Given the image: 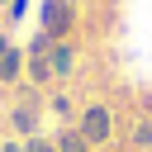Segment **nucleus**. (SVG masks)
Wrapping results in <instances>:
<instances>
[{
  "label": "nucleus",
  "mask_w": 152,
  "mask_h": 152,
  "mask_svg": "<svg viewBox=\"0 0 152 152\" xmlns=\"http://www.w3.org/2000/svg\"><path fill=\"white\" fill-rule=\"evenodd\" d=\"M48 114L57 119V128H66V124H76L81 109H76V100H71L66 90H52V95H48Z\"/></svg>",
  "instance_id": "423d86ee"
},
{
  "label": "nucleus",
  "mask_w": 152,
  "mask_h": 152,
  "mask_svg": "<svg viewBox=\"0 0 152 152\" xmlns=\"http://www.w3.org/2000/svg\"><path fill=\"white\" fill-rule=\"evenodd\" d=\"M24 152H57V142L48 133H38V138H24Z\"/></svg>",
  "instance_id": "9d476101"
},
{
  "label": "nucleus",
  "mask_w": 152,
  "mask_h": 152,
  "mask_svg": "<svg viewBox=\"0 0 152 152\" xmlns=\"http://www.w3.org/2000/svg\"><path fill=\"white\" fill-rule=\"evenodd\" d=\"M76 57H81V48H76V38H62V43H52V52H48V66H52V76H57V86L76 76Z\"/></svg>",
  "instance_id": "20e7f679"
},
{
  "label": "nucleus",
  "mask_w": 152,
  "mask_h": 152,
  "mask_svg": "<svg viewBox=\"0 0 152 152\" xmlns=\"http://www.w3.org/2000/svg\"><path fill=\"white\" fill-rule=\"evenodd\" d=\"M24 14H28V0H10L5 5V24H19Z\"/></svg>",
  "instance_id": "9b49d317"
},
{
  "label": "nucleus",
  "mask_w": 152,
  "mask_h": 152,
  "mask_svg": "<svg viewBox=\"0 0 152 152\" xmlns=\"http://www.w3.org/2000/svg\"><path fill=\"white\" fill-rule=\"evenodd\" d=\"M128 142L133 147H152V119H133L128 124Z\"/></svg>",
  "instance_id": "1a4fd4ad"
},
{
  "label": "nucleus",
  "mask_w": 152,
  "mask_h": 152,
  "mask_svg": "<svg viewBox=\"0 0 152 152\" xmlns=\"http://www.w3.org/2000/svg\"><path fill=\"white\" fill-rule=\"evenodd\" d=\"M24 66H28V52H24V43H14V48L0 57V86L14 90V86L24 81Z\"/></svg>",
  "instance_id": "39448f33"
},
{
  "label": "nucleus",
  "mask_w": 152,
  "mask_h": 152,
  "mask_svg": "<svg viewBox=\"0 0 152 152\" xmlns=\"http://www.w3.org/2000/svg\"><path fill=\"white\" fill-rule=\"evenodd\" d=\"M0 152H24V138H5V142H0Z\"/></svg>",
  "instance_id": "f8f14e48"
},
{
  "label": "nucleus",
  "mask_w": 152,
  "mask_h": 152,
  "mask_svg": "<svg viewBox=\"0 0 152 152\" xmlns=\"http://www.w3.org/2000/svg\"><path fill=\"white\" fill-rule=\"evenodd\" d=\"M76 133H81L90 147H104V142H114V109H109L104 100H90V104H81V114H76Z\"/></svg>",
  "instance_id": "f03ea898"
},
{
  "label": "nucleus",
  "mask_w": 152,
  "mask_h": 152,
  "mask_svg": "<svg viewBox=\"0 0 152 152\" xmlns=\"http://www.w3.org/2000/svg\"><path fill=\"white\" fill-rule=\"evenodd\" d=\"M52 43H62V38H52V33H43V28H38V33H28L24 52H28V57H43V52H52Z\"/></svg>",
  "instance_id": "6e6552de"
},
{
  "label": "nucleus",
  "mask_w": 152,
  "mask_h": 152,
  "mask_svg": "<svg viewBox=\"0 0 152 152\" xmlns=\"http://www.w3.org/2000/svg\"><path fill=\"white\" fill-rule=\"evenodd\" d=\"M81 24V10L76 0H38V28L52 33V38H71Z\"/></svg>",
  "instance_id": "7ed1b4c3"
},
{
  "label": "nucleus",
  "mask_w": 152,
  "mask_h": 152,
  "mask_svg": "<svg viewBox=\"0 0 152 152\" xmlns=\"http://www.w3.org/2000/svg\"><path fill=\"white\" fill-rule=\"evenodd\" d=\"M52 142H57V152H95L81 133H76V124H66V128H57L52 133Z\"/></svg>",
  "instance_id": "0eeeda50"
},
{
  "label": "nucleus",
  "mask_w": 152,
  "mask_h": 152,
  "mask_svg": "<svg viewBox=\"0 0 152 152\" xmlns=\"http://www.w3.org/2000/svg\"><path fill=\"white\" fill-rule=\"evenodd\" d=\"M0 24H5V10H0Z\"/></svg>",
  "instance_id": "2eb2a0df"
},
{
  "label": "nucleus",
  "mask_w": 152,
  "mask_h": 152,
  "mask_svg": "<svg viewBox=\"0 0 152 152\" xmlns=\"http://www.w3.org/2000/svg\"><path fill=\"white\" fill-rule=\"evenodd\" d=\"M43 119H48V95H43L38 86L19 81V86H14V100H10V109H5L10 133H14V138H38V133H43Z\"/></svg>",
  "instance_id": "f257e3e1"
},
{
  "label": "nucleus",
  "mask_w": 152,
  "mask_h": 152,
  "mask_svg": "<svg viewBox=\"0 0 152 152\" xmlns=\"http://www.w3.org/2000/svg\"><path fill=\"white\" fill-rule=\"evenodd\" d=\"M5 5H10V0H0V10H5Z\"/></svg>",
  "instance_id": "4468645a"
},
{
  "label": "nucleus",
  "mask_w": 152,
  "mask_h": 152,
  "mask_svg": "<svg viewBox=\"0 0 152 152\" xmlns=\"http://www.w3.org/2000/svg\"><path fill=\"white\" fill-rule=\"evenodd\" d=\"M10 48H14V38H10V28H5V24H0V57H5V52H10Z\"/></svg>",
  "instance_id": "ddd939ff"
},
{
  "label": "nucleus",
  "mask_w": 152,
  "mask_h": 152,
  "mask_svg": "<svg viewBox=\"0 0 152 152\" xmlns=\"http://www.w3.org/2000/svg\"><path fill=\"white\" fill-rule=\"evenodd\" d=\"M0 142H5V138H0Z\"/></svg>",
  "instance_id": "dca6fc26"
}]
</instances>
